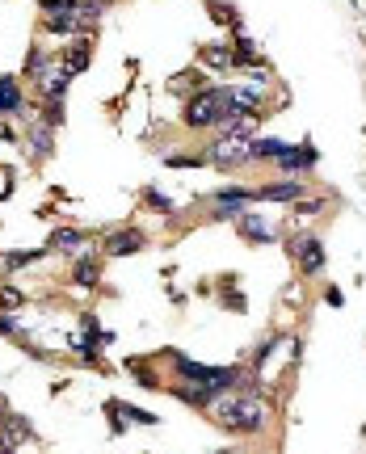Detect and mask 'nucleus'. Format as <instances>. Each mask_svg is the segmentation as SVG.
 <instances>
[{"label":"nucleus","instance_id":"6","mask_svg":"<svg viewBox=\"0 0 366 454\" xmlns=\"http://www.w3.org/2000/svg\"><path fill=\"white\" fill-rule=\"evenodd\" d=\"M253 198H261V202H295V198H303V181H270V185L253 189Z\"/></svg>","mask_w":366,"mask_h":454},{"label":"nucleus","instance_id":"14","mask_svg":"<svg viewBox=\"0 0 366 454\" xmlns=\"http://www.w3.org/2000/svg\"><path fill=\"white\" fill-rule=\"evenodd\" d=\"M21 105H25V97H21L17 76H0V114H17Z\"/></svg>","mask_w":366,"mask_h":454},{"label":"nucleus","instance_id":"16","mask_svg":"<svg viewBox=\"0 0 366 454\" xmlns=\"http://www.w3.org/2000/svg\"><path fill=\"white\" fill-rule=\"evenodd\" d=\"M51 248H59V253H84V236L76 227H55Z\"/></svg>","mask_w":366,"mask_h":454},{"label":"nucleus","instance_id":"13","mask_svg":"<svg viewBox=\"0 0 366 454\" xmlns=\"http://www.w3.org/2000/svg\"><path fill=\"white\" fill-rule=\"evenodd\" d=\"M25 438H34L30 421H25V417H17V413H13V417H4V425H0V442L13 450V446H21Z\"/></svg>","mask_w":366,"mask_h":454},{"label":"nucleus","instance_id":"21","mask_svg":"<svg viewBox=\"0 0 366 454\" xmlns=\"http://www.w3.org/2000/svg\"><path fill=\"white\" fill-rule=\"evenodd\" d=\"M291 206H295V215H299V219H312V215H320V211H325V198H295Z\"/></svg>","mask_w":366,"mask_h":454},{"label":"nucleus","instance_id":"11","mask_svg":"<svg viewBox=\"0 0 366 454\" xmlns=\"http://www.w3.org/2000/svg\"><path fill=\"white\" fill-rule=\"evenodd\" d=\"M219 396H223V392H215L211 383H185V387H177V400H185V404H194V408H211Z\"/></svg>","mask_w":366,"mask_h":454},{"label":"nucleus","instance_id":"22","mask_svg":"<svg viewBox=\"0 0 366 454\" xmlns=\"http://www.w3.org/2000/svg\"><path fill=\"white\" fill-rule=\"evenodd\" d=\"M46 63H51V55H46V51H38V46H30V55H25V76H38Z\"/></svg>","mask_w":366,"mask_h":454},{"label":"nucleus","instance_id":"4","mask_svg":"<svg viewBox=\"0 0 366 454\" xmlns=\"http://www.w3.org/2000/svg\"><path fill=\"white\" fill-rule=\"evenodd\" d=\"M211 164H253V139L244 135H219L207 152Z\"/></svg>","mask_w":366,"mask_h":454},{"label":"nucleus","instance_id":"19","mask_svg":"<svg viewBox=\"0 0 366 454\" xmlns=\"http://www.w3.org/2000/svg\"><path fill=\"white\" fill-rule=\"evenodd\" d=\"M164 164H169V168H202V164H207V156H202V152H190V156H185V152H177V156H164Z\"/></svg>","mask_w":366,"mask_h":454},{"label":"nucleus","instance_id":"29","mask_svg":"<svg viewBox=\"0 0 366 454\" xmlns=\"http://www.w3.org/2000/svg\"><path fill=\"white\" fill-rule=\"evenodd\" d=\"M0 139H17V135H13V126H8V122H0Z\"/></svg>","mask_w":366,"mask_h":454},{"label":"nucleus","instance_id":"8","mask_svg":"<svg viewBox=\"0 0 366 454\" xmlns=\"http://www.w3.org/2000/svg\"><path fill=\"white\" fill-rule=\"evenodd\" d=\"M72 282L76 286H97L101 282V257H93L89 248L76 257V265H72Z\"/></svg>","mask_w":366,"mask_h":454},{"label":"nucleus","instance_id":"24","mask_svg":"<svg viewBox=\"0 0 366 454\" xmlns=\"http://www.w3.org/2000/svg\"><path fill=\"white\" fill-rule=\"evenodd\" d=\"M21 303H25V295L17 286H0V312H17Z\"/></svg>","mask_w":366,"mask_h":454},{"label":"nucleus","instance_id":"18","mask_svg":"<svg viewBox=\"0 0 366 454\" xmlns=\"http://www.w3.org/2000/svg\"><path fill=\"white\" fill-rule=\"evenodd\" d=\"M287 152V143L278 139H253V160H278Z\"/></svg>","mask_w":366,"mask_h":454},{"label":"nucleus","instance_id":"27","mask_svg":"<svg viewBox=\"0 0 366 454\" xmlns=\"http://www.w3.org/2000/svg\"><path fill=\"white\" fill-rule=\"evenodd\" d=\"M76 0H42V13H59V8H72Z\"/></svg>","mask_w":366,"mask_h":454},{"label":"nucleus","instance_id":"26","mask_svg":"<svg viewBox=\"0 0 366 454\" xmlns=\"http://www.w3.org/2000/svg\"><path fill=\"white\" fill-rule=\"evenodd\" d=\"M0 337H17V341H21V328H17L8 316H0Z\"/></svg>","mask_w":366,"mask_h":454},{"label":"nucleus","instance_id":"23","mask_svg":"<svg viewBox=\"0 0 366 454\" xmlns=\"http://www.w3.org/2000/svg\"><path fill=\"white\" fill-rule=\"evenodd\" d=\"M143 202H148L152 211H169V215L177 211V202H173V198H164L160 189H143Z\"/></svg>","mask_w":366,"mask_h":454},{"label":"nucleus","instance_id":"3","mask_svg":"<svg viewBox=\"0 0 366 454\" xmlns=\"http://www.w3.org/2000/svg\"><path fill=\"white\" fill-rule=\"evenodd\" d=\"M34 84H38V97L42 101H51V105H59L63 97H67V84H72V72L63 67V59H51L38 76H34Z\"/></svg>","mask_w":366,"mask_h":454},{"label":"nucleus","instance_id":"25","mask_svg":"<svg viewBox=\"0 0 366 454\" xmlns=\"http://www.w3.org/2000/svg\"><path fill=\"white\" fill-rule=\"evenodd\" d=\"M126 370H131V375H135V379H139L143 387H156V375H152V370H148L143 362H135V358H131V362H126Z\"/></svg>","mask_w":366,"mask_h":454},{"label":"nucleus","instance_id":"2","mask_svg":"<svg viewBox=\"0 0 366 454\" xmlns=\"http://www.w3.org/2000/svg\"><path fill=\"white\" fill-rule=\"evenodd\" d=\"M219 118H223V93L219 88H202V93H194L190 97V105H185V126H219Z\"/></svg>","mask_w":366,"mask_h":454},{"label":"nucleus","instance_id":"7","mask_svg":"<svg viewBox=\"0 0 366 454\" xmlns=\"http://www.w3.org/2000/svg\"><path fill=\"white\" fill-rule=\"evenodd\" d=\"M25 143H30L34 160H46V156L55 152V126H51V122H34L30 135H25Z\"/></svg>","mask_w":366,"mask_h":454},{"label":"nucleus","instance_id":"17","mask_svg":"<svg viewBox=\"0 0 366 454\" xmlns=\"http://www.w3.org/2000/svg\"><path fill=\"white\" fill-rule=\"evenodd\" d=\"M46 257V248H34V253H4L0 257V269H25V265H34V261H42Z\"/></svg>","mask_w":366,"mask_h":454},{"label":"nucleus","instance_id":"1","mask_svg":"<svg viewBox=\"0 0 366 454\" xmlns=\"http://www.w3.org/2000/svg\"><path fill=\"white\" fill-rule=\"evenodd\" d=\"M211 413H215V421H219L228 434H261V429H266V417H270V408H266V400H261L257 392L219 396V400L211 404Z\"/></svg>","mask_w":366,"mask_h":454},{"label":"nucleus","instance_id":"5","mask_svg":"<svg viewBox=\"0 0 366 454\" xmlns=\"http://www.w3.org/2000/svg\"><path fill=\"white\" fill-rule=\"evenodd\" d=\"M143 248V236L135 232V227H126V232H110L105 236V244H101V253L105 257H126V253H139Z\"/></svg>","mask_w":366,"mask_h":454},{"label":"nucleus","instance_id":"28","mask_svg":"<svg viewBox=\"0 0 366 454\" xmlns=\"http://www.w3.org/2000/svg\"><path fill=\"white\" fill-rule=\"evenodd\" d=\"M325 299H329V303H333V307H341V303H346V299H341V291H337V286H329V291H325Z\"/></svg>","mask_w":366,"mask_h":454},{"label":"nucleus","instance_id":"20","mask_svg":"<svg viewBox=\"0 0 366 454\" xmlns=\"http://www.w3.org/2000/svg\"><path fill=\"white\" fill-rule=\"evenodd\" d=\"M118 404V400H114ZM118 413H122V421H139V425H160V417L156 413H143V408H135V404H118Z\"/></svg>","mask_w":366,"mask_h":454},{"label":"nucleus","instance_id":"12","mask_svg":"<svg viewBox=\"0 0 366 454\" xmlns=\"http://www.w3.org/2000/svg\"><path fill=\"white\" fill-rule=\"evenodd\" d=\"M236 223H240V236H244V240H253V244H270V240H278V232H274L270 223H261L257 215H240Z\"/></svg>","mask_w":366,"mask_h":454},{"label":"nucleus","instance_id":"9","mask_svg":"<svg viewBox=\"0 0 366 454\" xmlns=\"http://www.w3.org/2000/svg\"><path fill=\"white\" fill-rule=\"evenodd\" d=\"M274 164H278L282 173H308V168L316 164V147H287Z\"/></svg>","mask_w":366,"mask_h":454},{"label":"nucleus","instance_id":"10","mask_svg":"<svg viewBox=\"0 0 366 454\" xmlns=\"http://www.w3.org/2000/svg\"><path fill=\"white\" fill-rule=\"evenodd\" d=\"M299 265H303V274H320L325 269V244L316 240V236H308V240H299Z\"/></svg>","mask_w":366,"mask_h":454},{"label":"nucleus","instance_id":"15","mask_svg":"<svg viewBox=\"0 0 366 454\" xmlns=\"http://www.w3.org/2000/svg\"><path fill=\"white\" fill-rule=\"evenodd\" d=\"M202 59H207V67H219V72L236 67V51H232L228 42H211V46H202Z\"/></svg>","mask_w":366,"mask_h":454},{"label":"nucleus","instance_id":"30","mask_svg":"<svg viewBox=\"0 0 366 454\" xmlns=\"http://www.w3.org/2000/svg\"><path fill=\"white\" fill-rule=\"evenodd\" d=\"M219 454H232V450H219Z\"/></svg>","mask_w":366,"mask_h":454}]
</instances>
